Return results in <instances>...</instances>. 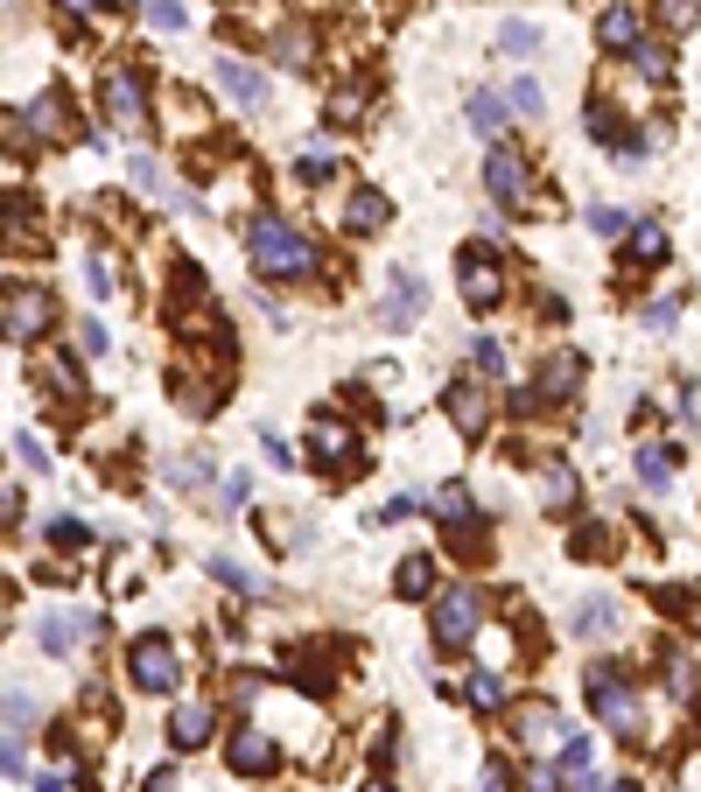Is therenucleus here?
<instances>
[{
  "mask_svg": "<svg viewBox=\"0 0 701 792\" xmlns=\"http://www.w3.org/2000/svg\"><path fill=\"white\" fill-rule=\"evenodd\" d=\"M224 758H232V771H274L281 750H274L267 737H260V729H239V737L224 744Z\"/></svg>",
  "mask_w": 701,
  "mask_h": 792,
  "instance_id": "nucleus-16",
  "label": "nucleus"
},
{
  "mask_svg": "<svg viewBox=\"0 0 701 792\" xmlns=\"http://www.w3.org/2000/svg\"><path fill=\"white\" fill-rule=\"evenodd\" d=\"M526 792H555V779H547V771H534V779H526Z\"/></svg>",
  "mask_w": 701,
  "mask_h": 792,
  "instance_id": "nucleus-51",
  "label": "nucleus"
},
{
  "mask_svg": "<svg viewBox=\"0 0 701 792\" xmlns=\"http://www.w3.org/2000/svg\"><path fill=\"white\" fill-rule=\"evenodd\" d=\"M351 231H358V239L386 231V197H379V189H358V197H351Z\"/></svg>",
  "mask_w": 701,
  "mask_h": 792,
  "instance_id": "nucleus-19",
  "label": "nucleus"
},
{
  "mask_svg": "<svg viewBox=\"0 0 701 792\" xmlns=\"http://www.w3.org/2000/svg\"><path fill=\"white\" fill-rule=\"evenodd\" d=\"M50 540H56V547H78V540H85V527H78V519H56V527H50Z\"/></svg>",
  "mask_w": 701,
  "mask_h": 792,
  "instance_id": "nucleus-46",
  "label": "nucleus"
},
{
  "mask_svg": "<svg viewBox=\"0 0 701 792\" xmlns=\"http://www.w3.org/2000/svg\"><path fill=\"white\" fill-rule=\"evenodd\" d=\"M484 792H513V771H505L499 758H491V764H484Z\"/></svg>",
  "mask_w": 701,
  "mask_h": 792,
  "instance_id": "nucleus-48",
  "label": "nucleus"
},
{
  "mask_svg": "<svg viewBox=\"0 0 701 792\" xmlns=\"http://www.w3.org/2000/svg\"><path fill=\"white\" fill-rule=\"evenodd\" d=\"M147 792H176V771H155V779H147Z\"/></svg>",
  "mask_w": 701,
  "mask_h": 792,
  "instance_id": "nucleus-50",
  "label": "nucleus"
},
{
  "mask_svg": "<svg viewBox=\"0 0 701 792\" xmlns=\"http://www.w3.org/2000/svg\"><path fill=\"white\" fill-rule=\"evenodd\" d=\"M561 737V716L547 702H534V708H519V744H555Z\"/></svg>",
  "mask_w": 701,
  "mask_h": 792,
  "instance_id": "nucleus-20",
  "label": "nucleus"
},
{
  "mask_svg": "<svg viewBox=\"0 0 701 792\" xmlns=\"http://www.w3.org/2000/svg\"><path fill=\"white\" fill-rule=\"evenodd\" d=\"M141 8H147V22H155L162 35H176V29L189 22V14H183V0H141Z\"/></svg>",
  "mask_w": 701,
  "mask_h": 792,
  "instance_id": "nucleus-31",
  "label": "nucleus"
},
{
  "mask_svg": "<svg viewBox=\"0 0 701 792\" xmlns=\"http://www.w3.org/2000/svg\"><path fill=\"white\" fill-rule=\"evenodd\" d=\"M561 764H568V771H590V744L568 737V744H561Z\"/></svg>",
  "mask_w": 701,
  "mask_h": 792,
  "instance_id": "nucleus-43",
  "label": "nucleus"
},
{
  "mask_svg": "<svg viewBox=\"0 0 701 792\" xmlns=\"http://www.w3.org/2000/svg\"><path fill=\"white\" fill-rule=\"evenodd\" d=\"M659 22H667V29H694V8H688V0H659Z\"/></svg>",
  "mask_w": 701,
  "mask_h": 792,
  "instance_id": "nucleus-41",
  "label": "nucleus"
},
{
  "mask_svg": "<svg viewBox=\"0 0 701 792\" xmlns=\"http://www.w3.org/2000/svg\"><path fill=\"white\" fill-rule=\"evenodd\" d=\"M50 316H56V302L43 295V287H29V295H22V287H8V337H14V344L43 337Z\"/></svg>",
  "mask_w": 701,
  "mask_h": 792,
  "instance_id": "nucleus-7",
  "label": "nucleus"
},
{
  "mask_svg": "<svg viewBox=\"0 0 701 792\" xmlns=\"http://www.w3.org/2000/svg\"><path fill=\"white\" fill-rule=\"evenodd\" d=\"M358 112H365V106H358V91H337V99H330V127H351Z\"/></svg>",
  "mask_w": 701,
  "mask_h": 792,
  "instance_id": "nucleus-40",
  "label": "nucleus"
},
{
  "mask_svg": "<svg viewBox=\"0 0 701 792\" xmlns=\"http://www.w3.org/2000/svg\"><path fill=\"white\" fill-rule=\"evenodd\" d=\"M393 589H401V596H428L435 589V562H428V554H407L401 575H393Z\"/></svg>",
  "mask_w": 701,
  "mask_h": 792,
  "instance_id": "nucleus-21",
  "label": "nucleus"
},
{
  "mask_svg": "<svg viewBox=\"0 0 701 792\" xmlns=\"http://www.w3.org/2000/svg\"><path fill=\"white\" fill-rule=\"evenodd\" d=\"M463 694H470V708H499L505 702V681H499V673H470Z\"/></svg>",
  "mask_w": 701,
  "mask_h": 792,
  "instance_id": "nucleus-28",
  "label": "nucleus"
},
{
  "mask_svg": "<svg viewBox=\"0 0 701 792\" xmlns=\"http://www.w3.org/2000/svg\"><path fill=\"white\" fill-rule=\"evenodd\" d=\"M78 351H85V358L106 351V330H99V323H85V330H78Z\"/></svg>",
  "mask_w": 701,
  "mask_h": 792,
  "instance_id": "nucleus-49",
  "label": "nucleus"
},
{
  "mask_svg": "<svg viewBox=\"0 0 701 792\" xmlns=\"http://www.w3.org/2000/svg\"><path fill=\"white\" fill-rule=\"evenodd\" d=\"M274 56H281L288 70H302V64H309V35H302V29H281V35H274Z\"/></svg>",
  "mask_w": 701,
  "mask_h": 792,
  "instance_id": "nucleus-29",
  "label": "nucleus"
},
{
  "mask_svg": "<svg viewBox=\"0 0 701 792\" xmlns=\"http://www.w3.org/2000/svg\"><path fill=\"white\" fill-rule=\"evenodd\" d=\"M442 408H449V421H457V428L463 435H484V421H491V400L478 393V386H449V393H442Z\"/></svg>",
  "mask_w": 701,
  "mask_h": 792,
  "instance_id": "nucleus-10",
  "label": "nucleus"
},
{
  "mask_svg": "<svg viewBox=\"0 0 701 792\" xmlns=\"http://www.w3.org/2000/svg\"><path fill=\"white\" fill-rule=\"evenodd\" d=\"M91 617H78V610H56V617H43V625H35V639H43V652H70L78 639H91Z\"/></svg>",
  "mask_w": 701,
  "mask_h": 792,
  "instance_id": "nucleus-12",
  "label": "nucleus"
},
{
  "mask_svg": "<svg viewBox=\"0 0 701 792\" xmlns=\"http://www.w3.org/2000/svg\"><path fill=\"white\" fill-rule=\"evenodd\" d=\"M211 575H218V583H232V589H253V575H245L239 562H211Z\"/></svg>",
  "mask_w": 701,
  "mask_h": 792,
  "instance_id": "nucleus-45",
  "label": "nucleus"
},
{
  "mask_svg": "<svg viewBox=\"0 0 701 792\" xmlns=\"http://www.w3.org/2000/svg\"><path fill=\"white\" fill-rule=\"evenodd\" d=\"M624 225H632V218H624V210H611V204H596V210H590V231H603V239H617Z\"/></svg>",
  "mask_w": 701,
  "mask_h": 792,
  "instance_id": "nucleus-38",
  "label": "nucleus"
},
{
  "mask_svg": "<svg viewBox=\"0 0 701 792\" xmlns=\"http://www.w3.org/2000/svg\"><path fill=\"white\" fill-rule=\"evenodd\" d=\"M596 35H603V50H638L646 35H638V14L624 8V0H611V8L596 14Z\"/></svg>",
  "mask_w": 701,
  "mask_h": 792,
  "instance_id": "nucleus-14",
  "label": "nucleus"
},
{
  "mask_svg": "<svg viewBox=\"0 0 701 792\" xmlns=\"http://www.w3.org/2000/svg\"><path fill=\"white\" fill-rule=\"evenodd\" d=\"M632 260H667V231H659V225H638V231H632Z\"/></svg>",
  "mask_w": 701,
  "mask_h": 792,
  "instance_id": "nucleus-32",
  "label": "nucleus"
},
{
  "mask_svg": "<svg viewBox=\"0 0 701 792\" xmlns=\"http://www.w3.org/2000/svg\"><path fill=\"white\" fill-rule=\"evenodd\" d=\"M435 519L463 527V519H470V491H463V485H442V491H435Z\"/></svg>",
  "mask_w": 701,
  "mask_h": 792,
  "instance_id": "nucleus-26",
  "label": "nucleus"
},
{
  "mask_svg": "<svg viewBox=\"0 0 701 792\" xmlns=\"http://www.w3.org/2000/svg\"><path fill=\"white\" fill-rule=\"evenodd\" d=\"M611 792H638V785H632V779H611Z\"/></svg>",
  "mask_w": 701,
  "mask_h": 792,
  "instance_id": "nucleus-54",
  "label": "nucleus"
},
{
  "mask_svg": "<svg viewBox=\"0 0 701 792\" xmlns=\"http://www.w3.org/2000/svg\"><path fill=\"white\" fill-rule=\"evenodd\" d=\"M127 673H134L141 694H176L183 660H176V645H168L162 631H147V639H134V652H127Z\"/></svg>",
  "mask_w": 701,
  "mask_h": 792,
  "instance_id": "nucleus-3",
  "label": "nucleus"
},
{
  "mask_svg": "<svg viewBox=\"0 0 701 792\" xmlns=\"http://www.w3.org/2000/svg\"><path fill=\"white\" fill-rule=\"evenodd\" d=\"M127 169H134V183L147 189V197H176V189H168V176H162V162H147V154H134Z\"/></svg>",
  "mask_w": 701,
  "mask_h": 792,
  "instance_id": "nucleus-30",
  "label": "nucleus"
},
{
  "mask_svg": "<svg viewBox=\"0 0 701 792\" xmlns=\"http://www.w3.org/2000/svg\"><path fill=\"white\" fill-rule=\"evenodd\" d=\"M358 792H393V785H386V779H365V785H358Z\"/></svg>",
  "mask_w": 701,
  "mask_h": 792,
  "instance_id": "nucleus-53",
  "label": "nucleus"
},
{
  "mask_svg": "<svg viewBox=\"0 0 701 792\" xmlns=\"http://www.w3.org/2000/svg\"><path fill=\"white\" fill-rule=\"evenodd\" d=\"M632 56H638V70H646V77H659V85L673 77V64H667V43H638Z\"/></svg>",
  "mask_w": 701,
  "mask_h": 792,
  "instance_id": "nucleus-34",
  "label": "nucleus"
},
{
  "mask_svg": "<svg viewBox=\"0 0 701 792\" xmlns=\"http://www.w3.org/2000/svg\"><path fill=\"white\" fill-rule=\"evenodd\" d=\"M576 631H582V639H611V631H617V604H611V596H596V604L576 617Z\"/></svg>",
  "mask_w": 701,
  "mask_h": 792,
  "instance_id": "nucleus-22",
  "label": "nucleus"
},
{
  "mask_svg": "<svg viewBox=\"0 0 701 792\" xmlns=\"http://www.w3.org/2000/svg\"><path fill=\"white\" fill-rule=\"evenodd\" d=\"M547 498H555V512H568V506H576V477H568L561 463L547 470Z\"/></svg>",
  "mask_w": 701,
  "mask_h": 792,
  "instance_id": "nucleus-35",
  "label": "nucleus"
},
{
  "mask_svg": "<svg viewBox=\"0 0 701 792\" xmlns=\"http://www.w3.org/2000/svg\"><path fill=\"white\" fill-rule=\"evenodd\" d=\"M484 183H491V197H499L505 210H534V183H526V162H519L513 148H491Z\"/></svg>",
  "mask_w": 701,
  "mask_h": 792,
  "instance_id": "nucleus-5",
  "label": "nucleus"
},
{
  "mask_svg": "<svg viewBox=\"0 0 701 792\" xmlns=\"http://www.w3.org/2000/svg\"><path fill=\"white\" fill-rule=\"evenodd\" d=\"M667 681H673V694H680V702H694V666L680 660V652H673V660H667Z\"/></svg>",
  "mask_w": 701,
  "mask_h": 792,
  "instance_id": "nucleus-39",
  "label": "nucleus"
},
{
  "mask_svg": "<svg viewBox=\"0 0 701 792\" xmlns=\"http://www.w3.org/2000/svg\"><path fill=\"white\" fill-rule=\"evenodd\" d=\"M35 723V708L22 702V694H8V744H22V729Z\"/></svg>",
  "mask_w": 701,
  "mask_h": 792,
  "instance_id": "nucleus-37",
  "label": "nucleus"
},
{
  "mask_svg": "<svg viewBox=\"0 0 701 792\" xmlns=\"http://www.w3.org/2000/svg\"><path fill=\"white\" fill-rule=\"evenodd\" d=\"M638 485L667 491V485H673V456H667V449H653V442H646V449H638Z\"/></svg>",
  "mask_w": 701,
  "mask_h": 792,
  "instance_id": "nucleus-23",
  "label": "nucleus"
},
{
  "mask_svg": "<svg viewBox=\"0 0 701 792\" xmlns=\"http://www.w3.org/2000/svg\"><path fill=\"white\" fill-rule=\"evenodd\" d=\"M99 99H106V120H112V127H134V120H141V77L127 70V64H112L106 85H99Z\"/></svg>",
  "mask_w": 701,
  "mask_h": 792,
  "instance_id": "nucleus-9",
  "label": "nucleus"
},
{
  "mask_svg": "<svg viewBox=\"0 0 701 792\" xmlns=\"http://www.w3.org/2000/svg\"><path fill=\"white\" fill-rule=\"evenodd\" d=\"M218 85L232 91V99H239L245 112H253V106H267V77H260V70H245L239 56H218Z\"/></svg>",
  "mask_w": 701,
  "mask_h": 792,
  "instance_id": "nucleus-11",
  "label": "nucleus"
},
{
  "mask_svg": "<svg viewBox=\"0 0 701 792\" xmlns=\"http://www.w3.org/2000/svg\"><path fill=\"white\" fill-rule=\"evenodd\" d=\"M29 127L43 133V141H70V133H78V127H70V106L56 99V91H43V99L29 106Z\"/></svg>",
  "mask_w": 701,
  "mask_h": 792,
  "instance_id": "nucleus-17",
  "label": "nucleus"
},
{
  "mask_svg": "<svg viewBox=\"0 0 701 792\" xmlns=\"http://www.w3.org/2000/svg\"><path fill=\"white\" fill-rule=\"evenodd\" d=\"M470 358H478L484 372H499V365H505V351H499V344H491V337H470Z\"/></svg>",
  "mask_w": 701,
  "mask_h": 792,
  "instance_id": "nucleus-42",
  "label": "nucleus"
},
{
  "mask_svg": "<svg viewBox=\"0 0 701 792\" xmlns=\"http://www.w3.org/2000/svg\"><path fill=\"white\" fill-rule=\"evenodd\" d=\"M590 708L617 729V737H638V729H646V708H638L624 666H590Z\"/></svg>",
  "mask_w": 701,
  "mask_h": 792,
  "instance_id": "nucleus-2",
  "label": "nucleus"
},
{
  "mask_svg": "<svg viewBox=\"0 0 701 792\" xmlns=\"http://www.w3.org/2000/svg\"><path fill=\"white\" fill-rule=\"evenodd\" d=\"M534 386H540V400H568V393L582 386V358H576V351H555V358L540 365Z\"/></svg>",
  "mask_w": 701,
  "mask_h": 792,
  "instance_id": "nucleus-13",
  "label": "nucleus"
},
{
  "mask_svg": "<svg viewBox=\"0 0 701 792\" xmlns=\"http://www.w3.org/2000/svg\"><path fill=\"white\" fill-rule=\"evenodd\" d=\"M309 456L324 463V470H351V456H358V435L344 428L337 414H316L309 421Z\"/></svg>",
  "mask_w": 701,
  "mask_h": 792,
  "instance_id": "nucleus-6",
  "label": "nucleus"
},
{
  "mask_svg": "<svg viewBox=\"0 0 701 792\" xmlns=\"http://www.w3.org/2000/svg\"><path fill=\"white\" fill-rule=\"evenodd\" d=\"M505 106H513V99H499V91H478V99H470V127H478V133H499V127H505Z\"/></svg>",
  "mask_w": 701,
  "mask_h": 792,
  "instance_id": "nucleus-24",
  "label": "nucleus"
},
{
  "mask_svg": "<svg viewBox=\"0 0 701 792\" xmlns=\"http://www.w3.org/2000/svg\"><path fill=\"white\" fill-rule=\"evenodd\" d=\"M245 253H253V267L267 281H295V274H309L316 253H309V239H302L295 225H281V218H253V231H245Z\"/></svg>",
  "mask_w": 701,
  "mask_h": 792,
  "instance_id": "nucleus-1",
  "label": "nucleus"
},
{
  "mask_svg": "<svg viewBox=\"0 0 701 792\" xmlns=\"http://www.w3.org/2000/svg\"><path fill=\"white\" fill-rule=\"evenodd\" d=\"M295 176H302V183H330V176H337V162H330V148H302V162H295Z\"/></svg>",
  "mask_w": 701,
  "mask_h": 792,
  "instance_id": "nucleus-27",
  "label": "nucleus"
},
{
  "mask_svg": "<svg viewBox=\"0 0 701 792\" xmlns=\"http://www.w3.org/2000/svg\"><path fill=\"white\" fill-rule=\"evenodd\" d=\"M673 316H680V302H653V308H646L653 330H673Z\"/></svg>",
  "mask_w": 701,
  "mask_h": 792,
  "instance_id": "nucleus-47",
  "label": "nucleus"
},
{
  "mask_svg": "<svg viewBox=\"0 0 701 792\" xmlns=\"http://www.w3.org/2000/svg\"><path fill=\"white\" fill-rule=\"evenodd\" d=\"M43 386H50L56 400H70V393H78V372H70L64 358H43Z\"/></svg>",
  "mask_w": 701,
  "mask_h": 792,
  "instance_id": "nucleus-33",
  "label": "nucleus"
},
{
  "mask_svg": "<svg viewBox=\"0 0 701 792\" xmlns=\"http://www.w3.org/2000/svg\"><path fill=\"white\" fill-rule=\"evenodd\" d=\"M505 99H513V112H526V120H534V112H540V85H534V77H519Z\"/></svg>",
  "mask_w": 701,
  "mask_h": 792,
  "instance_id": "nucleus-36",
  "label": "nucleus"
},
{
  "mask_svg": "<svg viewBox=\"0 0 701 792\" xmlns=\"http://www.w3.org/2000/svg\"><path fill=\"white\" fill-rule=\"evenodd\" d=\"M211 708H204V702H183L176 708V723H168V744H176V750H197V744H211Z\"/></svg>",
  "mask_w": 701,
  "mask_h": 792,
  "instance_id": "nucleus-15",
  "label": "nucleus"
},
{
  "mask_svg": "<svg viewBox=\"0 0 701 792\" xmlns=\"http://www.w3.org/2000/svg\"><path fill=\"white\" fill-rule=\"evenodd\" d=\"M499 295H505V274H499V260L470 246V253H463V302H470V308H499Z\"/></svg>",
  "mask_w": 701,
  "mask_h": 792,
  "instance_id": "nucleus-8",
  "label": "nucleus"
},
{
  "mask_svg": "<svg viewBox=\"0 0 701 792\" xmlns=\"http://www.w3.org/2000/svg\"><path fill=\"white\" fill-rule=\"evenodd\" d=\"M478 625H484V596L470 589V583H457L442 604H435V645H442V652L470 645V639H478Z\"/></svg>",
  "mask_w": 701,
  "mask_h": 792,
  "instance_id": "nucleus-4",
  "label": "nucleus"
},
{
  "mask_svg": "<svg viewBox=\"0 0 701 792\" xmlns=\"http://www.w3.org/2000/svg\"><path fill=\"white\" fill-rule=\"evenodd\" d=\"M499 50H505V56H534V50H540V29H534V22H505V29H499Z\"/></svg>",
  "mask_w": 701,
  "mask_h": 792,
  "instance_id": "nucleus-25",
  "label": "nucleus"
},
{
  "mask_svg": "<svg viewBox=\"0 0 701 792\" xmlns=\"http://www.w3.org/2000/svg\"><path fill=\"white\" fill-rule=\"evenodd\" d=\"M64 8H70V14H91V8H106V0H64Z\"/></svg>",
  "mask_w": 701,
  "mask_h": 792,
  "instance_id": "nucleus-52",
  "label": "nucleus"
},
{
  "mask_svg": "<svg viewBox=\"0 0 701 792\" xmlns=\"http://www.w3.org/2000/svg\"><path fill=\"white\" fill-rule=\"evenodd\" d=\"M414 308H421V281H414V274H393V295H386V308H379V316H386L393 330H407Z\"/></svg>",
  "mask_w": 701,
  "mask_h": 792,
  "instance_id": "nucleus-18",
  "label": "nucleus"
},
{
  "mask_svg": "<svg viewBox=\"0 0 701 792\" xmlns=\"http://www.w3.org/2000/svg\"><path fill=\"white\" fill-rule=\"evenodd\" d=\"M91 287H99V295H112V287H120V281H112V260H106V253H91Z\"/></svg>",
  "mask_w": 701,
  "mask_h": 792,
  "instance_id": "nucleus-44",
  "label": "nucleus"
}]
</instances>
